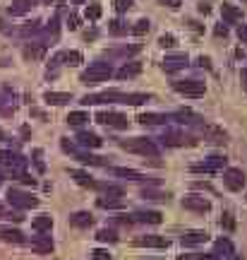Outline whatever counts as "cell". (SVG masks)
I'll return each instance as SVG.
<instances>
[{
    "mask_svg": "<svg viewBox=\"0 0 247 260\" xmlns=\"http://www.w3.org/2000/svg\"><path fill=\"white\" fill-rule=\"evenodd\" d=\"M175 118H180L183 123H199L201 121L199 116H194L192 111H178V113H175Z\"/></svg>",
    "mask_w": 247,
    "mask_h": 260,
    "instance_id": "38",
    "label": "cell"
},
{
    "mask_svg": "<svg viewBox=\"0 0 247 260\" xmlns=\"http://www.w3.org/2000/svg\"><path fill=\"white\" fill-rule=\"evenodd\" d=\"M238 37H240V41H242V44H247V24H240V27H238Z\"/></svg>",
    "mask_w": 247,
    "mask_h": 260,
    "instance_id": "48",
    "label": "cell"
},
{
    "mask_svg": "<svg viewBox=\"0 0 247 260\" xmlns=\"http://www.w3.org/2000/svg\"><path fill=\"white\" fill-rule=\"evenodd\" d=\"M130 8H132V0H115V10H118L120 15H122V12H128Z\"/></svg>",
    "mask_w": 247,
    "mask_h": 260,
    "instance_id": "45",
    "label": "cell"
},
{
    "mask_svg": "<svg viewBox=\"0 0 247 260\" xmlns=\"http://www.w3.org/2000/svg\"><path fill=\"white\" fill-rule=\"evenodd\" d=\"M0 219H15V222H22L24 217H22L19 212H10V210H5V207L0 205Z\"/></svg>",
    "mask_w": 247,
    "mask_h": 260,
    "instance_id": "40",
    "label": "cell"
},
{
    "mask_svg": "<svg viewBox=\"0 0 247 260\" xmlns=\"http://www.w3.org/2000/svg\"><path fill=\"white\" fill-rule=\"evenodd\" d=\"M96 205H99V207H120V200L118 198H108V195H103V198H99V200H96Z\"/></svg>",
    "mask_w": 247,
    "mask_h": 260,
    "instance_id": "37",
    "label": "cell"
},
{
    "mask_svg": "<svg viewBox=\"0 0 247 260\" xmlns=\"http://www.w3.org/2000/svg\"><path fill=\"white\" fill-rule=\"evenodd\" d=\"M199 12H204V15H207V12H209V5H207V3H199Z\"/></svg>",
    "mask_w": 247,
    "mask_h": 260,
    "instance_id": "55",
    "label": "cell"
},
{
    "mask_svg": "<svg viewBox=\"0 0 247 260\" xmlns=\"http://www.w3.org/2000/svg\"><path fill=\"white\" fill-rule=\"evenodd\" d=\"M161 5H166V8H180V0H158Z\"/></svg>",
    "mask_w": 247,
    "mask_h": 260,
    "instance_id": "51",
    "label": "cell"
},
{
    "mask_svg": "<svg viewBox=\"0 0 247 260\" xmlns=\"http://www.w3.org/2000/svg\"><path fill=\"white\" fill-rule=\"evenodd\" d=\"M137 121L142 123V125H163V123H168L171 118L163 116V113H142Z\"/></svg>",
    "mask_w": 247,
    "mask_h": 260,
    "instance_id": "24",
    "label": "cell"
},
{
    "mask_svg": "<svg viewBox=\"0 0 247 260\" xmlns=\"http://www.w3.org/2000/svg\"><path fill=\"white\" fill-rule=\"evenodd\" d=\"M197 260H219L216 253H209V255H197Z\"/></svg>",
    "mask_w": 247,
    "mask_h": 260,
    "instance_id": "52",
    "label": "cell"
},
{
    "mask_svg": "<svg viewBox=\"0 0 247 260\" xmlns=\"http://www.w3.org/2000/svg\"><path fill=\"white\" fill-rule=\"evenodd\" d=\"M31 226H34V232H51L53 229V217L51 214H38V217H34Z\"/></svg>",
    "mask_w": 247,
    "mask_h": 260,
    "instance_id": "25",
    "label": "cell"
},
{
    "mask_svg": "<svg viewBox=\"0 0 247 260\" xmlns=\"http://www.w3.org/2000/svg\"><path fill=\"white\" fill-rule=\"evenodd\" d=\"M3 138H5V135H3V130H0V140H3Z\"/></svg>",
    "mask_w": 247,
    "mask_h": 260,
    "instance_id": "58",
    "label": "cell"
},
{
    "mask_svg": "<svg viewBox=\"0 0 247 260\" xmlns=\"http://www.w3.org/2000/svg\"><path fill=\"white\" fill-rule=\"evenodd\" d=\"M110 34H113V37H122V34H128V24H125L122 19H113V22H110Z\"/></svg>",
    "mask_w": 247,
    "mask_h": 260,
    "instance_id": "33",
    "label": "cell"
},
{
    "mask_svg": "<svg viewBox=\"0 0 247 260\" xmlns=\"http://www.w3.org/2000/svg\"><path fill=\"white\" fill-rule=\"evenodd\" d=\"M67 27L77 29V27H79V17H77V15H70V17H67Z\"/></svg>",
    "mask_w": 247,
    "mask_h": 260,
    "instance_id": "49",
    "label": "cell"
},
{
    "mask_svg": "<svg viewBox=\"0 0 247 260\" xmlns=\"http://www.w3.org/2000/svg\"><path fill=\"white\" fill-rule=\"evenodd\" d=\"M103 190H106V195H108V198H118V200L125 195V190H122L120 186H103Z\"/></svg>",
    "mask_w": 247,
    "mask_h": 260,
    "instance_id": "41",
    "label": "cell"
},
{
    "mask_svg": "<svg viewBox=\"0 0 247 260\" xmlns=\"http://www.w3.org/2000/svg\"><path fill=\"white\" fill-rule=\"evenodd\" d=\"M139 73H142V63H139V60H132V63L122 65L118 73H115V77H118V80H130V77H137Z\"/></svg>",
    "mask_w": 247,
    "mask_h": 260,
    "instance_id": "15",
    "label": "cell"
},
{
    "mask_svg": "<svg viewBox=\"0 0 247 260\" xmlns=\"http://www.w3.org/2000/svg\"><path fill=\"white\" fill-rule=\"evenodd\" d=\"M92 260H113V255H110L108 251H101V248H96V251H92Z\"/></svg>",
    "mask_w": 247,
    "mask_h": 260,
    "instance_id": "43",
    "label": "cell"
},
{
    "mask_svg": "<svg viewBox=\"0 0 247 260\" xmlns=\"http://www.w3.org/2000/svg\"><path fill=\"white\" fill-rule=\"evenodd\" d=\"M228 34V29L226 27H216V37H226Z\"/></svg>",
    "mask_w": 247,
    "mask_h": 260,
    "instance_id": "54",
    "label": "cell"
},
{
    "mask_svg": "<svg viewBox=\"0 0 247 260\" xmlns=\"http://www.w3.org/2000/svg\"><path fill=\"white\" fill-rule=\"evenodd\" d=\"M0 113H5V116H10V113H12V102L5 104V99H3V96H0Z\"/></svg>",
    "mask_w": 247,
    "mask_h": 260,
    "instance_id": "46",
    "label": "cell"
},
{
    "mask_svg": "<svg viewBox=\"0 0 247 260\" xmlns=\"http://www.w3.org/2000/svg\"><path fill=\"white\" fill-rule=\"evenodd\" d=\"M38 31H41V22H38V19H34V22H27L24 27L19 29V34H22V37H31V34H38Z\"/></svg>",
    "mask_w": 247,
    "mask_h": 260,
    "instance_id": "32",
    "label": "cell"
},
{
    "mask_svg": "<svg viewBox=\"0 0 247 260\" xmlns=\"http://www.w3.org/2000/svg\"><path fill=\"white\" fill-rule=\"evenodd\" d=\"M183 205L185 207H187V210H192V212H209L211 210V203L209 200H207V198H204V195H185L183 198Z\"/></svg>",
    "mask_w": 247,
    "mask_h": 260,
    "instance_id": "10",
    "label": "cell"
},
{
    "mask_svg": "<svg viewBox=\"0 0 247 260\" xmlns=\"http://www.w3.org/2000/svg\"><path fill=\"white\" fill-rule=\"evenodd\" d=\"M201 135H204V140H209V142H214V145L226 142V133H223L221 128H216V125H204V128H201Z\"/></svg>",
    "mask_w": 247,
    "mask_h": 260,
    "instance_id": "17",
    "label": "cell"
},
{
    "mask_svg": "<svg viewBox=\"0 0 247 260\" xmlns=\"http://www.w3.org/2000/svg\"><path fill=\"white\" fill-rule=\"evenodd\" d=\"M199 65H201V68H211V60H209V58L201 56V58H199Z\"/></svg>",
    "mask_w": 247,
    "mask_h": 260,
    "instance_id": "53",
    "label": "cell"
},
{
    "mask_svg": "<svg viewBox=\"0 0 247 260\" xmlns=\"http://www.w3.org/2000/svg\"><path fill=\"white\" fill-rule=\"evenodd\" d=\"M60 58H63L65 65H70V68L82 63V53H79V51H60Z\"/></svg>",
    "mask_w": 247,
    "mask_h": 260,
    "instance_id": "29",
    "label": "cell"
},
{
    "mask_svg": "<svg viewBox=\"0 0 247 260\" xmlns=\"http://www.w3.org/2000/svg\"><path fill=\"white\" fill-rule=\"evenodd\" d=\"M130 31H132L135 37H144V34L149 31V19H139V22H135V27L130 29Z\"/></svg>",
    "mask_w": 247,
    "mask_h": 260,
    "instance_id": "35",
    "label": "cell"
},
{
    "mask_svg": "<svg viewBox=\"0 0 247 260\" xmlns=\"http://www.w3.org/2000/svg\"><path fill=\"white\" fill-rule=\"evenodd\" d=\"M31 248L36 253H51L53 251V239L46 236V232H38V236H31Z\"/></svg>",
    "mask_w": 247,
    "mask_h": 260,
    "instance_id": "13",
    "label": "cell"
},
{
    "mask_svg": "<svg viewBox=\"0 0 247 260\" xmlns=\"http://www.w3.org/2000/svg\"><path fill=\"white\" fill-rule=\"evenodd\" d=\"M173 89L178 94H185V96H204V92H207L204 82H199V80H178V82H173Z\"/></svg>",
    "mask_w": 247,
    "mask_h": 260,
    "instance_id": "6",
    "label": "cell"
},
{
    "mask_svg": "<svg viewBox=\"0 0 247 260\" xmlns=\"http://www.w3.org/2000/svg\"><path fill=\"white\" fill-rule=\"evenodd\" d=\"M77 142H79L82 147H101V145H103V140H101L96 133H87V130H82V133L77 135Z\"/></svg>",
    "mask_w": 247,
    "mask_h": 260,
    "instance_id": "21",
    "label": "cell"
},
{
    "mask_svg": "<svg viewBox=\"0 0 247 260\" xmlns=\"http://www.w3.org/2000/svg\"><path fill=\"white\" fill-rule=\"evenodd\" d=\"M221 17L226 19V22H230V24H235V22H240V19H242V10L235 8V5L223 3V5H221Z\"/></svg>",
    "mask_w": 247,
    "mask_h": 260,
    "instance_id": "18",
    "label": "cell"
},
{
    "mask_svg": "<svg viewBox=\"0 0 247 260\" xmlns=\"http://www.w3.org/2000/svg\"><path fill=\"white\" fill-rule=\"evenodd\" d=\"M44 102L51 104V106H63V104L72 102V94H67V92H46L44 94Z\"/></svg>",
    "mask_w": 247,
    "mask_h": 260,
    "instance_id": "19",
    "label": "cell"
},
{
    "mask_svg": "<svg viewBox=\"0 0 247 260\" xmlns=\"http://www.w3.org/2000/svg\"><path fill=\"white\" fill-rule=\"evenodd\" d=\"M0 239H3L5 243H15V246L27 241L24 234L19 232V229H12V226H3V229H0Z\"/></svg>",
    "mask_w": 247,
    "mask_h": 260,
    "instance_id": "14",
    "label": "cell"
},
{
    "mask_svg": "<svg viewBox=\"0 0 247 260\" xmlns=\"http://www.w3.org/2000/svg\"><path fill=\"white\" fill-rule=\"evenodd\" d=\"M17 178H19V181H22V183H27V186H34V183H36V181H34V178L29 176L27 171H22V174H19Z\"/></svg>",
    "mask_w": 247,
    "mask_h": 260,
    "instance_id": "47",
    "label": "cell"
},
{
    "mask_svg": "<svg viewBox=\"0 0 247 260\" xmlns=\"http://www.w3.org/2000/svg\"><path fill=\"white\" fill-rule=\"evenodd\" d=\"M151 96L149 94H125V92H115V89H108V92H99V94H87L82 99V104L87 106H96V104H128V106H139V104H147Z\"/></svg>",
    "mask_w": 247,
    "mask_h": 260,
    "instance_id": "1",
    "label": "cell"
},
{
    "mask_svg": "<svg viewBox=\"0 0 247 260\" xmlns=\"http://www.w3.org/2000/svg\"><path fill=\"white\" fill-rule=\"evenodd\" d=\"M44 53H46V44H31V46H24V58H27V60H38Z\"/></svg>",
    "mask_w": 247,
    "mask_h": 260,
    "instance_id": "26",
    "label": "cell"
},
{
    "mask_svg": "<svg viewBox=\"0 0 247 260\" xmlns=\"http://www.w3.org/2000/svg\"><path fill=\"white\" fill-rule=\"evenodd\" d=\"M158 44H161L163 48H171V46H175V37L173 34H163V37L158 39Z\"/></svg>",
    "mask_w": 247,
    "mask_h": 260,
    "instance_id": "44",
    "label": "cell"
},
{
    "mask_svg": "<svg viewBox=\"0 0 247 260\" xmlns=\"http://www.w3.org/2000/svg\"><path fill=\"white\" fill-rule=\"evenodd\" d=\"M72 3H74V5H79V3H84V0H72Z\"/></svg>",
    "mask_w": 247,
    "mask_h": 260,
    "instance_id": "57",
    "label": "cell"
},
{
    "mask_svg": "<svg viewBox=\"0 0 247 260\" xmlns=\"http://www.w3.org/2000/svg\"><path fill=\"white\" fill-rule=\"evenodd\" d=\"M221 226H223V229H228V232H233V229H235V219H233V214H223V217H221Z\"/></svg>",
    "mask_w": 247,
    "mask_h": 260,
    "instance_id": "42",
    "label": "cell"
},
{
    "mask_svg": "<svg viewBox=\"0 0 247 260\" xmlns=\"http://www.w3.org/2000/svg\"><path fill=\"white\" fill-rule=\"evenodd\" d=\"M118 145L128 152L142 154V157H158V147L154 140L149 138H130V140H118Z\"/></svg>",
    "mask_w": 247,
    "mask_h": 260,
    "instance_id": "2",
    "label": "cell"
},
{
    "mask_svg": "<svg viewBox=\"0 0 247 260\" xmlns=\"http://www.w3.org/2000/svg\"><path fill=\"white\" fill-rule=\"evenodd\" d=\"M110 75H113L110 63H106V60H96V63H92L82 75H79V82H84V84H99V82H106Z\"/></svg>",
    "mask_w": 247,
    "mask_h": 260,
    "instance_id": "3",
    "label": "cell"
},
{
    "mask_svg": "<svg viewBox=\"0 0 247 260\" xmlns=\"http://www.w3.org/2000/svg\"><path fill=\"white\" fill-rule=\"evenodd\" d=\"M223 186L228 190H242L245 186V174L240 169H226L223 171Z\"/></svg>",
    "mask_w": 247,
    "mask_h": 260,
    "instance_id": "9",
    "label": "cell"
},
{
    "mask_svg": "<svg viewBox=\"0 0 247 260\" xmlns=\"http://www.w3.org/2000/svg\"><path fill=\"white\" fill-rule=\"evenodd\" d=\"M87 121H89V113H84V111H72L67 116V123H70V125H84Z\"/></svg>",
    "mask_w": 247,
    "mask_h": 260,
    "instance_id": "31",
    "label": "cell"
},
{
    "mask_svg": "<svg viewBox=\"0 0 247 260\" xmlns=\"http://www.w3.org/2000/svg\"><path fill=\"white\" fill-rule=\"evenodd\" d=\"M163 142H166V145H171V147H180V145H192V140L185 138V135H178V133H168V135H163Z\"/></svg>",
    "mask_w": 247,
    "mask_h": 260,
    "instance_id": "28",
    "label": "cell"
},
{
    "mask_svg": "<svg viewBox=\"0 0 247 260\" xmlns=\"http://www.w3.org/2000/svg\"><path fill=\"white\" fill-rule=\"evenodd\" d=\"M8 203L17 210H31V207H38V198H34L27 190H19V188H10L8 190Z\"/></svg>",
    "mask_w": 247,
    "mask_h": 260,
    "instance_id": "5",
    "label": "cell"
},
{
    "mask_svg": "<svg viewBox=\"0 0 247 260\" xmlns=\"http://www.w3.org/2000/svg\"><path fill=\"white\" fill-rule=\"evenodd\" d=\"M135 219L144 224H161L163 222V214L158 210H139V212H135Z\"/></svg>",
    "mask_w": 247,
    "mask_h": 260,
    "instance_id": "16",
    "label": "cell"
},
{
    "mask_svg": "<svg viewBox=\"0 0 247 260\" xmlns=\"http://www.w3.org/2000/svg\"><path fill=\"white\" fill-rule=\"evenodd\" d=\"M230 260H242V258L240 255H230Z\"/></svg>",
    "mask_w": 247,
    "mask_h": 260,
    "instance_id": "56",
    "label": "cell"
},
{
    "mask_svg": "<svg viewBox=\"0 0 247 260\" xmlns=\"http://www.w3.org/2000/svg\"><path fill=\"white\" fill-rule=\"evenodd\" d=\"M70 176L74 178V183H77V186H84V188H99V183H96V181H94V178L89 176L87 171L72 169V171H70Z\"/></svg>",
    "mask_w": 247,
    "mask_h": 260,
    "instance_id": "20",
    "label": "cell"
},
{
    "mask_svg": "<svg viewBox=\"0 0 247 260\" xmlns=\"http://www.w3.org/2000/svg\"><path fill=\"white\" fill-rule=\"evenodd\" d=\"M226 167V157H221V154H211L209 159H204L201 164H192V171L197 174H214V171H219V169Z\"/></svg>",
    "mask_w": 247,
    "mask_h": 260,
    "instance_id": "8",
    "label": "cell"
},
{
    "mask_svg": "<svg viewBox=\"0 0 247 260\" xmlns=\"http://www.w3.org/2000/svg\"><path fill=\"white\" fill-rule=\"evenodd\" d=\"M34 161H36L38 171H44V161H41V149H34Z\"/></svg>",
    "mask_w": 247,
    "mask_h": 260,
    "instance_id": "50",
    "label": "cell"
},
{
    "mask_svg": "<svg viewBox=\"0 0 247 260\" xmlns=\"http://www.w3.org/2000/svg\"><path fill=\"white\" fill-rule=\"evenodd\" d=\"M96 239L103 243H115L118 241V236H115V232H110V229H101L99 234H96Z\"/></svg>",
    "mask_w": 247,
    "mask_h": 260,
    "instance_id": "36",
    "label": "cell"
},
{
    "mask_svg": "<svg viewBox=\"0 0 247 260\" xmlns=\"http://www.w3.org/2000/svg\"><path fill=\"white\" fill-rule=\"evenodd\" d=\"M34 8V0H12L10 5V15H24Z\"/></svg>",
    "mask_w": 247,
    "mask_h": 260,
    "instance_id": "27",
    "label": "cell"
},
{
    "mask_svg": "<svg viewBox=\"0 0 247 260\" xmlns=\"http://www.w3.org/2000/svg\"><path fill=\"white\" fill-rule=\"evenodd\" d=\"M214 251H216V255H219V253H233V243L228 241V239H219V241L214 243Z\"/></svg>",
    "mask_w": 247,
    "mask_h": 260,
    "instance_id": "34",
    "label": "cell"
},
{
    "mask_svg": "<svg viewBox=\"0 0 247 260\" xmlns=\"http://www.w3.org/2000/svg\"><path fill=\"white\" fill-rule=\"evenodd\" d=\"M209 241L207 232H185L183 234V246H199V243Z\"/></svg>",
    "mask_w": 247,
    "mask_h": 260,
    "instance_id": "22",
    "label": "cell"
},
{
    "mask_svg": "<svg viewBox=\"0 0 247 260\" xmlns=\"http://www.w3.org/2000/svg\"><path fill=\"white\" fill-rule=\"evenodd\" d=\"M70 224L77 226V229H89L94 224V217L89 212H74L72 217H70Z\"/></svg>",
    "mask_w": 247,
    "mask_h": 260,
    "instance_id": "23",
    "label": "cell"
},
{
    "mask_svg": "<svg viewBox=\"0 0 247 260\" xmlns=\"http://www.w3.org/2000/svg\"><path fill=\"white\" fill-rule=\"evenodd\" d=\"M183 68H187V56H185V53H175V56L163 58L166 73H175V70H183Z\"/></svg>",
    "mask_w": 247,
    "mask_h": 260,
    "instance_id": "12",
    "label": "cell"
},
{
    "mask_svg": "<svg viewBox=\"0 0 247 260\" xmlns=\"http://www.w3.org/2000/svg\"><path fill=\"white\" fill-rule=\"evenodd\" d=\"M0 186H3V174H0Z\"/></svg>",
    "mask_w": 247,
    "mask_h": 260,
    "instance_id": "59",
    "label": "cell"
},
{
    "mask_svg": "<svg viewBox=\"0 0 247 260\" xmlns=\"http://www.w3.org/2000/svg\"><path fill=\"white\" fill-rule=\"evenodd\" d=\"M101 5H87V10H84V17L87 19H99L101 17Z\"/></svg>",
    "mask_w": 247,
    "mask_h": 260,
    "instance_id": "39",
    "label": "cell"
},
{
    "mask_svg": "<svg viewBox=\"0 0 247 260\" xmlns=\"http://www.w3.org/2000/svg\"><path fill=\"white\" fill-rule=\"evenodd\" d=\"M135 246H139V248H166L168 241H166V236L149 234V236H137V239H135Z\"/></svg>",
    "mask_w": 247,
    "mask_h": 260,
    "instance_id": "11",
    "label": "cell"
},
{
    "mask_svg": "<svg viewBox=\"0 0 247 260\" xmlns=\"http://www.w3.org/2000/svg\"><path fill=\"white\" fill-rule=\"evenodd\" d=\"M113 174H115V176H122V178H130V181H142V178H144L139 171H135V169H122V167H115Z\"/></svg>",
    "mask_w": 247,
    "mask_h": 260,
    "instance_id": "30",
    "label": "cell"
},
{
    "mask_svg": "<svg viewBox=\"0 0 247 260\" xmlns=\"http://www.w3.org/2000/svg\"><path fill=\"white\" fill-rule=\"evenodd\" d=\"M0 167L5 169L10 176L17 178L22 171H27V159L22 157L19 152H12V149H3V152H0Z\"/></svg>",
    "mask_w": 247,
    "mask_h": 260,
    "instance_id": "4",
    "label": "cell"
},
{
    "mask_svg": "<svg viewBox=\"0 0 247 260\" xmlns=\"http://www.w3.org/2000/svg\"><path fill=\"white\" fill-rule=\"evenodd\" d=\"M96 121L108 125V128H115V130H125L130 125V121L118 111H99L96 113Z\"/></svg>",
    "mask_w": 247,
    "mask_h": 260,
    "instance_id": "7",
    "label": "cell"
}]
</instances>
